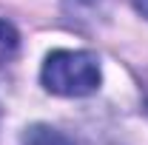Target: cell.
I'll use <instances>...</instances> for the list:
<instances>
[{
    "mask_svg": "<svg viewBox=\"0 0 148 145\" xmlns=\"http://www.w3.org/2000/svg\"><path fill=\"white\" fill-rule=\"evenodd\" d=\"M40 80L57 97H88L100 88V63L91 51L57 49L46 57Z\"/></svg>",
    "mask_w": 148,
    "mask_h": 145,
    "instance_id": "cell-1",
    "label": "cell"
},
{
    "mask_svg": "<svg viewBox=\"0 0 148 145\" xmlns=\"http://www.w3.org/2000/svg\"><path fill=\"white\" fill-rule=\"evenodd\" d=\"M23 145H77V142L46 122H34L23 131Z\"/></svg>",
    "mask_w": 148,
    "mask_h": 145,
    "instance_id": "cell-2",
    "label": "cell"
},
{
    "mask_svg": "<svg viewBox=\"0 0 148 145\" xmlns=\"http://www.w3.org/2000/svg\"><path fill=\"white\" fill-rule=\"evenodd\" d=\"M14 49H17V31H14V26L6 23V20H0V60L12 57Z\"/></svg>",
    "mask_w": 148,
    "mask_h": 145,
    "instance_id": "cell-3",
    "label": "cell"
},
{
    "mask_svg": "<svg viewBox=\"0 0 148 145\" xmlns=\"http://www.w3.org/2000/svg\"><path fill=\"white\" fill-rule=\"evenodd\" d=\"M131 3H134V9H137L143 17H148V0H131Z\"/></svg>",
    "mask_w": 148,
    "mask_h": 145,
    "instance_id": "cell-4",
    "label": "cell"
}]
</instances>
